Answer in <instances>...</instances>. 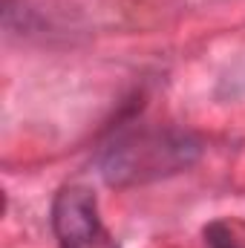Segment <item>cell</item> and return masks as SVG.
I'll return each instance as SVG.
<instances>
[{
	"instance_id": "cell-1",
	"label": "cell",
	"mask_w": 245,
	"mask_h": 248,
	"mask_svg": "<svg viewBox=\"0 0 245 248\" xmlns=\"http://www.w3.org/2000/svg\"><path fill=\"white\" fill-rule=\"evenodd\" d=\"M202 153V141L176 127H124L98 156L107 185L127 187L187 170Z\"/></svg>"
},
{
	"instance_id": "cell-2",
	"label": "cell",
	"mask_w": 245,
	"mask_h": 248,
	"mask_svg": "<svg viewBox=\"0 0 245 248\" xmlns=\"http://www.w3.org/2000/svg\"><path fill=\"white\" fill-rule=\"evenodd\" d=\"M52 231L61 248H101L107 234L95 193L84 185H63L52 202Z\"/></svg>"
},
{
	"instance_id": "cell-3",
	"label": "cell",
	"mask_w": 245,
	"mask_h": 248,
	"mask_svg": "<svg viewBox=\"0 0 245 248\" xmlns=\"http://www.w3.org/2000/svg\"><path fill=\"white\" fill-rule=\"evenodd\" d=\"M205 243H208V248H240L225 222H211L205 228Z\"/></svg>"
}]
</instances>
